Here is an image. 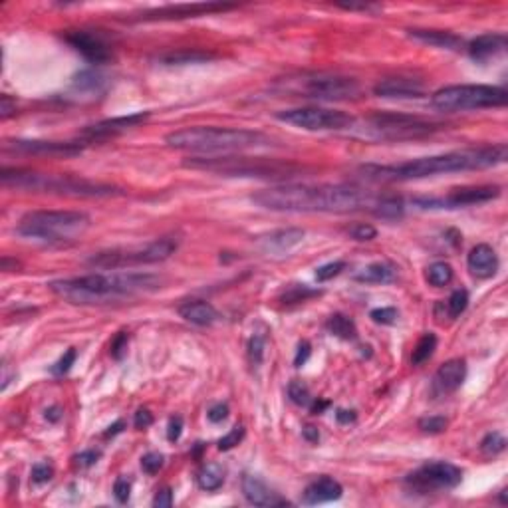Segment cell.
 I'll list each match as a JSON object with an SVG mask.
<instances>
[{"instance_id":"obj_25","label":"cell","mask_w":508,"mask_h":508,"mask_svg":"<svg viewBox=\"0 0 508 508\" xmlns=\"http://www.w3.org/2000/svg\"><path fill=\"white\" fill-rule=\"evenodd\" d=\"M409 38H413L421 44L433 48H443V50H459L462 46V38L447 32V30H421V28H413L409 30Z\"/></svg>"},{"instance_id":"obj_60","label":"cell","mask_w":508,"mask_h":508,"mask_svg":"<svg viewBox=\"0 0 508 508\" xmlns=\"http://www.w3.org/2000/svg\"><path fill=\"white\" fill-rule=\"evenodd\" d=\"M302 435H304V439L308 443H318V441H320V431L312 425L304 427V429H302Z\"/></svg>"},{"instance_id":"obj_3","label":"cell","mask_w":508,"mask_h":508,"mask_svg":"<svg viewBox=\"0 0 508 508\" xmlns=\"http://www.w3.org/2000/svg\"><path fill=\"white\" fill-rule=\"evenodd\" d=\"M161 278L139 272H93L85 276L54 280L48 286L70 304H110L121 298L145 294L161 288Z\"/></svg>"},{"instance_id":"obj_37","label":"cell","mask_w":508,"mask_h":508,"mask_svg":"<svg viewBox=\"0 0 508 508\" xmlns=\"http://www.w3.org/2000/svg\"><path fill=\"white\" fill-rule=\"evenodd\" d=\"M467 306H469V292H467L465 288H459V290H455L453 294L449 296V300L443 302L439 308H443L445 312H447V318L455 320V318H459V316L467 310Z\"/></svg>"},{"instance_id":"obj_8","label":"cell","mask_w":508,"mask_h":508,"mask_svg":"<svg viewBox=\"0 0 508 508\" xmlns=\"http://www.w3.org/2000/svg\"><path fill=\"white\" fill-rule=\"evenodd\" d=\"M508 102V92L499 85L484 83H461L447 85L431 95L435 110L453 113V111L487 110V108H502Z\"/></svg>"},{"instance_id":"obj_63","label":"cell","mask_w":508,"mask_h":508,"mask_svg":"<svg viewBox=\"0 0 508 508\" xmlns=\"http://www.w3.org/2000/svg\"><path fill=\"white\" fill-rule=\"evenodd\" d=\"M9 363L6 361H2V391L9 388L10 383V371H9Z\"/></svg>"},{"instance_id":"obj_51","label":"cell","mask_w":508,"mask_h":508,"mask_svg":"<svg viewBox=\"0 0 508 508\" xmlns=\"http://www.w3.org/2000/svg\"><path fill=\"white\" fill-rule=\"evenodd\" d=\"M102 457V453L100 451H93V449H90V451H83V453L76 455L74 457V462L76 467H80V469H90V467H93L95 462H98V459Z\"/></svg>"},{"instance_id":"obj_53","label":"cell","mask_w":508,"mask_h":508,"mask_svg":"<svg viewBox=\"0 0 508 508\" xmlns=\"http://www.w3.org/2000/svg\"><path fill=\"white\" fill-rule=\"evenodd\" d=\"M207 417H209L211 423H222V421H227V417H229V405H227V403H217V405H213L207 411Z\"/></svg>"},{"instance_id":"obj_39","label":"cell","mask_w":508,"mask_h":508,"mask_svg":"<svg viewBox=\"0 0 508 508\" xmlns=\"http://www.w3.org/2000/svg\"><path fill=\"white\" fill-rule=\"evenodd\" d=\"M288 398H290V401L298 407H308L310 403H312L310 389L306 388L302 381H298V379H294V381L288 383Z\"/></svg>"},{"instance_id":"obj_46","label":"cell","mask_w":508,"mask_h":508,"mask_svg":"<svg viewBox=\"0 0 508 508\" xmlns=\"http://www.w3.org/2000/svg\"><path fill=\"white\" fill-rule=\"evenodd\" d=\"M52 477H54V469L48 462H36L30 471V481L34 484H46L48 481H52Z\"/></svg>"},{"instance_id":"obj_50","label":"cell","mask_w":508,"mask_h":508,"mask_svg":"<svg viewBox=\"0 0 508 508\" xmlns=\"http://www.w3.org/2000/svg\"><path fill=\"white\" fill-rule=\"evenodd\" d=\"M130 494H131V481H128L125 477H120V479L115 481V484H113V497H115L118 502L125 504V502L130 500Z\"/></svg>"},{"instance_id":"obj_19","label":"cell","mask_w":508,"mask_h":508,"mask_svg":"<svg viewBox=\"0 0 508 508\" xmlns=\"http://www.w3.org/2000/svg\"><path fill=\"white\" fill-rule=\"evenodd\" d=\"M465 378H467V361L459 360V358L445 361L435 373L433 393L437 398H445L461 388Z\"/></svg>"},{"instance_id":"obj_26","label":"cell","mask_w":508,"mask_h":508,"mask_svg":"<svg viewBox=\"0 0 508 508\" xmlns=\"http://www.w3.org/2000/svg\"><path fill=\"white\" fill-rule=\"evenodd\" d=\"M179 316L195 326H213L219 320V312L214 310V306L204 300H189L185 304H181Z\"/></svg>"},{"instance_id":"obj_36","label":"cell","mask_w":508,"mask_h":508,"mask_svg":"<svg viewBox=\"0 0 508 508\" xmlns=\"http://www.w3.org/2000/svg\"><path fill=\"white\" fill-rule=\"evenodd\" d=\"M320 294H322L320 290H314V288L306 286V284H292L280 294V302L282 304H300V302H306V300Z\"/></svg>"},{"instance_id":"obj_40","label":"cell","mask_w":508,"mask_h":508,"mask_svg":"<svg viewBox=\"0 0 508 508\" xmlns=\"http://www.w3.org/2000/svg\"><path fill=\"white\" fill-rule=\"evenodd\" d=\"M264 348H266V338L262 333H254L249 340L247 346V353H249V361L252 366H260L264 360Z\"/></svg>"},{"instance_id":"obj_38","label":"cell","mask_w":508,"mask_h":508,"mask_svg":"<svg viewBox=\"0 0 508 508\" xmlns=\"http://www.w3.org/2000/svg\"><path fill=\"white\" fill-rule=\"evenodd\" d=\"M507 449V439L504 435H500L499 431H492L481 441V451L487 457H497L499 453H502Z\"/></svg>"},{"instance_id":"obj_10","label":"cell","mask_w":508,"mask_h":508,"mask_svg":"<svg viewBox=\"0 0 508 508\" xmlns=\"http://www.w3.org/2000/svg\"><path fill=\"white\" fill-rule=\"evenodd\" d=\"M441 130H443L441 123L413 118V115H403V113H375L366 121V131L371 138L389 139V141L425 138Z\"/></svg>"},{"instance_id":"obj_11","label":"cell","mask_w":508,"mask_h":508,"mask_svg":"<svg viewBox=\"0 0 508 508\" xmlns=\"http://www.w3.org/2000/svg\"><path fill=\"white\" fill-rule=\"evenodd\" d=\"M462 481V471L447 461H429L405 477V487L417 494L453 490Z\"/></svg>"},{"instance_id":"obj_23","label":"cell","mask_w":508,"mask_h":508,"mask_svg":"<svg viewBox=\"0 0 508 508\" xmlns=\"http://www.w3.org/2000/svg\"><path fill=\"white\" fill-rule=\"evenodd\" d=\"M507 46L508 40L504 34L489 32V34H482V36L472 40L471 44H469V56L475 62H489L492 58L504 54Z\"/></svg>"},{"instance_id":"obj_32","label":"cell","mask_w":508,"mask_h":508,"mask_svg":"<svg viewBox=\"0 0 508 508\" xmlns=\"http://www.w3.org/2000/svg\"><path fill=\"white\" fill-rule=\"evenodd\" d=\"M103 83H105V80H103V76L100 72L83 70V72L74 76L72 88H74L76 92L82 93H100L103 90Z\"/></svg>"},{"instance_id":"obj_54","label":"cell","mask_w":508,"mask_h":508,"mask_svg":"<svg viewBox=\"0 0 508 508\" xmlns=\"http://www.w3.org/2000/svg\"><path fill=\"white\" fill-rule=\"evenodd\" d=\"M310 353H312V346H310L308 340H302V342L298 343V350H296V356H294L296 368H302L306 361L310 360Z\"/></svg>"},{"instance_id":"obj_20","label":"cell","mask_w":508,"mask_h":508,"mask_svg":"<svg viewBox=\"0 0 508 508\" xmlns=\"http://www.w3.org/2000/svg\"><path fill=\"white\" fill-rule=\"evenodd\" d=\"M378 98L388 100H419L423 98V83L411 78H388L373 88Z\"/></svg>"},{"instance_id":"obj_59","label":"cell","mask_w":508,"mask_h":508,"mask_svg":"<svg viewBox=\"0 0 508 508\" xmlns=\"http://www.w3.org/2000/svg\"><path fill=\"white\" fill-rule=\"evenodd\" d=\"M328 407H330V401H328V399H312L310 411H312V415H322Z\"/></svg>"},{"instance_id":"obj_4","label":"cell","mask_w":508,"mask_h":508,"mask_svg":"<svg viewBox=\"0 0 508 508\" xmlns=\"http://www.w3.org/2000/svg\"><path fill=\"white\" fill-rule=\"evenodd\" d=\"M0 179L6 187L26 189L34 193H52L74 197V199H110L125 195L123 189L108 183H95L90 179L74 175H50V173H36L24 169H2Z\"/></svg>"},{"instance_id":"obj_17","label":"cell","mask_w":508,"mask_h":508,"mask_svg":"<svg viewBox=\"0 0 508 508\" xmlns=\"http://www.w3.org/2000/svg\"><path fill=\"white\" fill-rule=\"evenodd\" d=\"M64 40L92 64H108L111 60L110 44L100 34H93L88 30H70L64 34Z\"/></svg>"},{"instance_id":"obj_56","label":"cell","mask_w":508,"mask_h":508,"mask_svg":"<svg viewBox=\"0 0 508 508\" xmlns=\"http://www.w3.org/2000/svg\"><path fill=\"white\" fill-rule=\"evenodd\" d=\"M171 504H173V492H171V489L157 490V494H155V499H153V507L169 508Z\"/></svg>"},{"instance_id":"obj_52","label":"cell","mask_w":508,"mask_h":508,"mask_svg":"<svg viewBox=\"0 0 508 508\" xmlns=\"http://www.w3.org/2000/svg\"><path fill=\"white\" fill-rule=\"evenodd\" d=\"M181 433H183V419L179 415L171 417V419H169V425H167V439H169L171 443H175V441L181 439Z\"/></svg>"},{"instance_id":"obj_33","label":"cell","mask_w":508,"mask_h":508,"mask_svg":"<svg viewBox=\"0 0 508 508\" xmlns=\"http://www.w3.org/2000/svg\"><path fill=\"white\" fill-rule=\"evenodd\" d=\"M453 276H455L453 266H451L449 262H443V260L433 262L431 266L427 268V272H425L427 282H429V284L435 288H443V286H447V284H451Z\"/></svg>"},{"instance_id":"obj_48","label":"cell","mask_w":508,"mask_h":508,"mask_svg":"<svg viewBox=\"0 0 508 508\" xmlns=\"http://www.w3.org/2000/svg\"><path fill=\"white\" fill-rule=\"evenodd\" d=\"M76 358H78V351H76L74 348H70V350L66 351L64 356L52 366V373H54V375H66L68 371L72 370V366L76 363Z\"/></svg>"},{"instance_id":"obj_49","label":"cell","mask_w":508,"mask_h":508,"mask_svg":"<svg viewBox=\"0 0 508 508\" xmlns=\"http://www.w3.org/2000/svg\"><path fill=\"white\" fill-rule=\"evenodd\" d=\"M128 343H130V336L128 332H120L110 343V353L113 360H121L128 353Z\"/></svg>"},{"instance_id":"obj_35","label":"cell","mask_w":508,"mask_h":508,"mask_svg":"<svg viewBox=\"0 0 508 508\" xmlns=\"http://www.w3.org/2000/svg\"><path fill=\"white\" fill-rule=\"evenodd\" d=\"M437 350V336L431 332L423 333L421 338H419V342L415 343V348H413V353H411V363L413 366H421V363H425L431 356H433V351Z\"/></svg>"},{"instance_id":"obj_55","label":"cell","mask_w":508,"mask_h":508,"mask_svg":"<svg viewBox=\"0 0 508 508\" xmlns=\"http://www.w3.org/2000/svg\"><path fill=\"white\" fill-rule=\"evenodd\" d=\"M133 425L135 429H147V427L153 425V415L149 409H139L135 417H133Z\"/></svg>"},{"instance_id":"obj_9","label":"cell","mask_w":508,"mask_h":508,"mask_svg":"<svg viewBox=\"0 0 508 508\" xmlns=\"http://www.w3.org/2000/svg\"><path fill=\"white\" fill-rule=\"evenodd\" d=\"M177 249H179L177 237H161L157 241L139 244V247H130V249L102 250V252L90 256L88 264L92 268H100V270H120V268L141 266V264H157V262L171 259Z\"/></svg>"},{"instance_id":"obj_62","label":"cell","mask_w":508,"mask_h":508,"mask_svg":"<svg viewBox=\"0 0 508 508\" xmlns=\"http://www.w3.org/2000/svg\"><path fill=\"white\" fill-rule=\"evenodd\" d=\"M123 427H125V423H123L121 419H120V421H115L113 425L108 427V431H105V437H115V435L123 431Z\"/></svg>"},{"instance_id":"obj_30","label":"cell","mask_w":508,"mask_h":508,"mask_svg":"<svg viewBox=\"0 0 508 508\" xmlns=\"http://www.w3.org/2000/svg\"><path fill=\"white\" fill-rule=\"evenodd\" d=\"M326 330L332 333V336H336V338L346 340V342H353V340L358 338V328H356L353 320L343 314L330 316L328 322H326Z\"/></svg>"},{"instance_id":"obj_41","label":"cell","mask_w":508,"mask_h":508,"mask_svg":"<svg viewBox=\"0 0 508 508\" xmlns=\"http://www.w3.org/2000/svg\"><path fill=\"white\" fill-rule=\"evenodd\" d=\"M449 425V419L443 415H431L419 419V429L427 435H439L443 433Z\"/></svg>"},{"instance_id":"obj_21","label":"cell","mask_w":508,"mask_h":508,"mask_svg":"<svg viewBox=\"0 0 508 508\" xmlns=\"http://www.w3.org/2000/svg\"><path fill=\"white\" fill-rule=\"evenodd\" d=\"M242 494L254 507H286L290 504L286 499H282L278 492L268 487L266 482L260 481L254 475L242 477Z\"/></svg>"},{"instance_id":"obj_18","label":"cell","mask_w":508,"mask_h":508,"mask_svg":"<svg viewBox=\"0 0 508 508\" xmlns=\"http://www.w3.org/2000/svg\"><path fill=\"white\" fill-rule=\"evenodd\" d=\"M147 120L149 111H139V113H131V115H123V118H113V120L100 121V123L88 125V128L82 131V138L90 139V141L113 138V135H120L123 131L138 128V125L145 123Z\"/></svg>"},{"instance_id":"obj_15","label":"cell","mask_w":508,"mask_h":508,"mask_svg":"<svg viewBox=\"0 0 508 508\" xmlns=\"http://www.w3.org/2000/svg\"><path fill=\"white\" fill-rule=\"evenodd\" d=\"M237 9V4H224V2H193V4H169L163 9H153L147 12H141L138 20L143 22H157V20H185L199 19L207 14L227 12Z\"/></svg>"},{"instance_id":"obj_7","label":"cell","mask_w":508,"mask_h":508,"mask_svg":"<svg viewBox=\"0 0 508 508\" xmlns=\"http://www.w3.org/2000/svg\"><path fill=\"white\" fill-rule=\"evenodd\" d=\"M183 165L191 169L213 171L224 177H256V179H288L300 173V167L278 161H264L252 157H193L185 159Z\"/></svg>"},{"instance_id":"obj_61","label":"cell","mask_w":508,"mask_h":508,"mask_svg":"<svg viewBox=\"0 0 508 508\" xmlns=\"http://www.w3.org/2000/svg\"><path fill=\"white\" fill-rule=\"evenodd\" d=\"M60 417H62V409H60L58 405L46 409V419H48V421H52V423H56V421H60Z\"/></svg>"},{"instance_id":"obj_14","label":"cell","mask_w":508,"mask_h":508,"mask_svg":"<svg viewBox=\"0 0 508 508\" xmlns=\"http://www.w3.org/2000/svg\"><path fill=\"white\" fill-rule=\"evenodd\" d=\"M500 197L499 185H477L453 189L447 197H419L413 199V204L419 209H461L471 204L489 203L492 199Z\"/></svg>"},{"instance_id":"obj_57","label":"cell","mask_w":508,"mask_h":508,"mask_svg":"<svg viewBox=\"0 0 508 508\" xmlns=\"http://www.w3.org/2000/svg\"><path fill=\"white\" fill-rule=\"evenodd\" d=\"M14 111H16V102H14L10 95L4 93V95L0 98V118H2V120H9Z\"/></svg>"},{"instance_id":"obj_6","label":"cell","mask_w":508,"mask_h":508,"mask_svg":"<svg viewBox=\"0 0 508 508\" xmlns=\"http://www.w3.org/2000/svg\"><path fill=\"white\" fill-rule=\"evenodd\" d=\"M90 217L80 211H30L20 219L16 232L44 242H70L90 229Z\"/></svg>"},{"instance_id":"obj_43","label":"cell","mask_w":508,"mask_h":508,"mask_svg":"<svg viewBox=\"0 0 508 508\" xmlns=\"http://www.w3.org/2000/svg\"><path fill=\"white\" fill-rule=\"evenodd\" d=\"M348 234H350L353 241L368 242L373 241V239L378 237V229H375L373 224H368V222H358V224H353V227L348 229Z\"/></svg>"},{"instance_id":"obj_2","label":"cell","mask_w":508,"mask_h":508,"mask_svg":"<svg viewBox=\"0 0 508 508\" xmlns=\"http://www.w3.org/2000/svg\"><path fill=\"white\" fill-rule=\"evenodd\" d=\"M508 157L507 143L487 145V147L459 149L441 155L421 157L399 163V165H366L361 175L375 183H395V181H415L425 177L457 173V171H477L502 165Z\"/></svg>"},{"instance_id":"obj_1","label":"cell","mask_w":508,"mask_h":508,"mask_svg":"<svg viewBox=\"0 0 508 508\" xmlns=\"http://www.w3.org/2000/svg\"><path fill=\"white\" fill-rule=\"evenodd\" d=\"M250 201L276 213H350L373 207L375 197L350 185H278L254 193Z\"/></svg>"},{"instance_id":"obj_13","label":"cell","mask_w":508,"mask_h":508,"mask_svg":"<svg viewBox=\"0 0 508 508\" xmlns=\"http://www.w3.org/2000/svg\"><path fill=\"white\" fill-rule=\"evenodd\" d=\"M298 93H304V98L312 100H326V102H346L360 98L361 88L358 80L346 78V76L318 74L306 78Z\"/></svg>"},{"instance_id":"obj_22","label":"cell","mask_w":508,"mask_h":508,"mask_svg":"<svg viewBox=\"0 0 508 508\" xmlns=\"http://www.w3.org/2000/svg\"><path fill=\"white\" fill-rule=\"evenodd\" d=\"M467 266L475 278H492L499 270V256L489 244H477L467 256Z\"/></svg>"},{"instance_id":"obj_27","label":"cell","mask_w":508,"mask_h":508,"mask_svg":"<svg viewBox=\"0 0 508 508\" xmlns=\"http://www.w3.org/2000/svg\"><path fill=\"white\" fill-rule=\"evenodd\" d=\"M304 234L306 232L302 229H280V231L270 232L268 237H264L262 247L272 252H286L304 241Z\"/></svg>"},{"instance_id":"obj_12","label":"cell","mask_w":508,"mask_h":508,"mask_svg":"<svg viewBox=\"0 0 508 508\" xmlns=\"http://www.w3.org/2000/svg\"><path fill=\"white\" fill-rule=\"evenodd\" d=\"M276 120L306 131L348 130L356 123L350 113L340 110H328V108H294V110L278 111Z\"/></svg>"},{"instance_id":"obj_28","label":"cell","mask_w":508,"mask_h":508,"mask_svg":"<svg viewBox=\"0 0 508 508\" xmlns=\"http://www.w3.org/2000/svg\"><path fill=\"white\" fill-rule=\"evenodd\" d=\"M353 278L358 282H366V284H389V282L398 280V268L389 262H373L370 266L361 268Z\"/></svg>"},{"instance_id":"obj_47","label":"cell","mask_w":508,"mask_h":508,"mask_svg":"<svg viewBox=\"0 0 508 508\" xmlns=\"http://www.w3.org/2000/svg\"><path fill=\"white\" fill-rule=\"evenodd\" d=\"M398 310L391 308V306H385V308H375L371 310L370 318L375 323H381V326H393L398 322Z\"/></svg>"},{"instance_id":"obj_34","label":"cell","mask_w":508,"mask_h":508,"mask_svg":"<svg viewBox=\"0 0 508 508\" xmlns=\"http://www.w3.org/2000/svg\"><path fill=\"white\" fill-rule=\"evenodd\" d=\"M214 56L209 52H199V50H183L175 54H167L161 58V62L167 66H181V64H199V62H209Z\"/></svg>"},{"instance_id":"obj_5","label":"cell","mask_w":508,"mask_h":508,"mask_svg":"<svg viewBox=\"0 0 508 508\" xmlns=\"http://www.w3.org/2000/svg\"><path fill=\"white\" fill-rule=\"evenodd\" d=\"M270 139L260 131L231 130V128H183L165 135V143L179 151H195V153H232L244 149L268 145Z\"/></svg>"},{"instance_id":"obj_16","label":"cell","mask_w":508,"mask_h":508,"mask_svg":"<svg viewBox=\"0 0 508 508\" xmlns=\"http://www.w3.org/2000/svg\"><path fill=\"white\" fill-rule=\"evenodd\" d=\"M4 149H12L24 155H36V157H74L83 151L82 143L72 141H42V139H14L6 141Z\"/></svg>"},{"instance_id":"obj_31","label":"cell","mask_w":508,"mask_h":508,"mask_svg":"<svg viewBox=\"0 0 508 508\" xmlns=\"http://www.w3.org/2000/svg\"><path fill=\"white\" fill-rule=\"evenodd\" d=\"M222 482H224V469L219 462H209L197 472V484L207 492L219 490L222 487Z\"/></svg>"},{"instance_id":"obj_58","label":"cell","mask_w":508,"mask_h":508,"mask_svg":"<svg viewBox=\"0 0 508 508\" xmlns=\"http://www.w3.org/2000/svg\"><path fill=\"white\" fill-rule=\"evenodd\" d=\"M336 419H338L340 425H350V423H353L358 419V413L353 409H338L336 411Z\"/></svg>"},{"instance_id":"obj_44","label":"cell","mask_w":508,"mask_h":508,"mask_svg":"<svg viewBox=\"0 0 508 508\" xmlns=\"http://www.w3.org/2000/svg\"><path fill=\"white\" fill-rule=\"evenodd\" d=\"M342 270H346V262H343V260L328 262V264H323V266L316 270V280H318V282H328V280H332V278H336L338 274H342Z\"/></svg>"},{"instance_id":"obj_24","label":"cell","mask_w":508,"mask_h":508,"mask_svg":"<svg viewBox=\"0 0 508 508\" xmlns=\"http://www.w3.org/2000/svg\"><path fill=\"white\" fill-rule=\"evenodd\" d=\"M343 489L340 482L332 477H320L312 481L302 492V502L304 504H322V502H332V500L342 499Z\"/></svg>"},{"instance_id":"obj_42","label":"cell","mask_w":508,"mask_h":508,"mask_svg":"<svg viewBox=\"0 0 508 508\" xmlns=\"http://www.w3.org/2000/svg\"><path fill=\"white\" fill-rule=\"evenodd\" d=\"M244 435H247V431H244V427L234 425L231 429V431H229V433L219 439V443H217V447H219V451H231V449H234L237 445L242 443Z\"/></svg>"},{"instance_id":"obj_29","label":"cell","mask_w":508,"mask_h":508,"mask_svg":"<svg viewBox=\"0 0 508 508\" xmlns=\"http://www.w3.org/2000/svg\"><path fill=\"white\" fill-rule=\"evenodd\" d=\"M371 209H373V214L378 219H383V221H398L405 214V203L399 197H393V195L378 199Z\"/></svg>"},{"instance_id":"obj_45","label":"cell","mask_w":508,"mask_h":508,"mask_svg":"<svg viewBox=\"0 0 508 508\" xmlns=\"http://www.w3.org/2000/svg\"><path fill=\"white\" fill-rule=\"evenodd\" d=\"M163 465H165V457L161 453H155V451L145 453L141 457V469L147 475H157L163 469Z\"/></svg>"}]
</instances>
